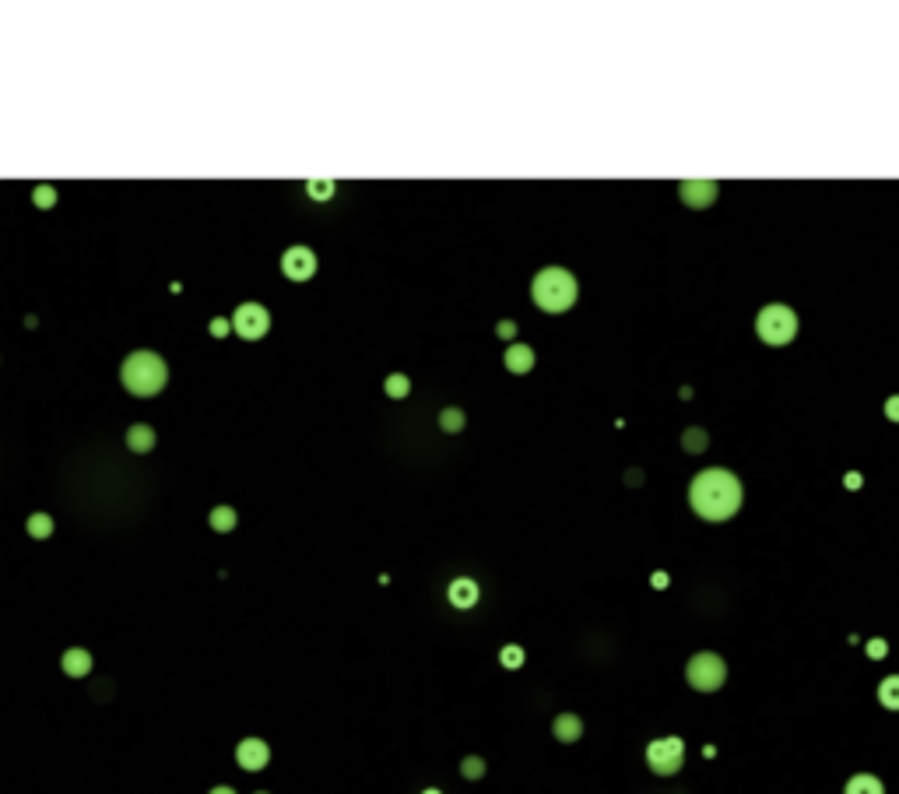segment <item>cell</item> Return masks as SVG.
<instances>
[{"instance_id": "1", "label": "cell", "mask_w": 899, "mask_h": 794, "mask_svg": "<svg viewBox=\"0 0 899 794\" xmlns=\"http://www.w3.org/2000/svg\"><path fill=\"white\" fill-rule=\"evenodd\" d=\"M689 503L703 520H728L741 507V481L724 468H709L692 478Z\"/></svg>"}, {"instance_id": "2", "label": "cell", "mask_w": 899, "mask_h": 794, "mask_svg": "<svg viewBox=\"0 0 899 794\" xmlns=\"http://www.w3.org/2000/svg\"><path fill=\"white\" fill-rule=\"evenodd\" d=\"M120 380H124V387H127L130 394L148 397V394H159L162 387H165L169 369H165L162 355H155V351H134V355H127V362L120 369Z\"/></svg>"}, {"instance_id": "3", "label": "cell", "mask_w": 899, "mask_h": 794, "mask_svg": "<svg viewBox=\"0 0 899 794\" xmlns=\"http://www.w3.org/2000/svg\"><path fill=\"white\" fill-rule=\"evenodd\" d=\"M531 295L534 303L548 310V313H562L577 303V278L566 271V267H545L534 275V285H531Z\"/></svg>"}, {"instance_id": "4", "label": "cell", "mask_w": 899, "mask_h": 794, "mask_svg": "<svg viewBox=\"0 0 899 794\" xmlns=\"http://www.w3.org/2000/svg\"><path fill=\"white\" fill-rule=\"evenodd\" d=\"M755 331H759V338H763L766 345H787V341L794 338V331H798V317H794V310H791V306L773 303V306H766V310H759V317H755Z\"/></svg>"}, {"instance_id": "5", "label": "cell", "mask_w": 899, "mask_h": 794, "mask_svg": "<svg viewBox=\"0 0 899 794\" xmlns=\"http://www.w3.org/2000/svg\"><path fill=\"white\" fill-rule=\"evenodd\" d=\"M685 675H689V686H692V689L713 693V689L724 686L728 668H724V661H720L717 654H696V658L689 661V668H685Z\"/></svg>"}, {"instance_id": "6", "label": "cell", "mask_w": 899, "mask_h": 794, "mask_svg": "<svg viewBox=\"0 0 899 794\" xmlns=\"http://www.w3.org/2000/svg\"><path fill=\"white\" fill-rule=\"evenodd\" d=\"M681 756H685V745H681V738H657V742H650V749H646V762H650V770L653 773H661V777H672L681 770Z\"/></svg>"}, {"instance_id": "7", "label": "cell", "mask_w": 899, "mask_h": 794, "mask_svg": "<svg viewBox=\"0 0 899 794\" xmlns=\"http://www.w3.org/2000/svg\"><path fill=\"white\" fill-rule=\"evenodd\" d=\"M232 327L239 331V338L257 341V338L267 334V327H271V313H267L260 303H243V306L236 310V317H232Z\"/></svg>"}, {"instance_id": "8", "label": "cell", "mask_w": 899, "mask_h": 794, "mask_svg": "<svg viewBox=\"0 0 899 794\" xmlns=\"http://www.w3.org/2000/svg\"><path fill=\"white\" fill-rule=\"evenodd\" d=\"M282 271L289 275L292 282H302V278H310V275L317 271V254L306 250V247H292V250H285V257H282Z\"/></svg>"}, {"instance_id": "9", "label": "cell", "mask_w": 899, "mask_h": 794, "mask_svg": "<svg viewBox=\"0 0 899 794\" xmlns=\"http://www.w3.org/2000/svg\"><path fill=\"white\" fill-rule=\"evenodd\" d=\"M236 760L243 770H250V773H257L267 766L271 760V749H267V742H260V738H246V742H239V749H236Z\"/></svg>"}, {"instance_id": "10", "label": "cell", "mask_w": 899, "mask_h": 794, "mask_svg": "<svg viewBox=\"0 0 899 794\" xmlns=\"http://www.w3.org/2000/svg\"><path fill=\"white\" fill-rule=\"evenodd\" d=\"M450 602L457 604V608H471V604L478 602V584L468 580V576L453 580V584H450Z\"/></svg>"}, {"instance_id": "11", "label": "cell", "mask_w": 899, "mask_h": 794, "mask_svg": "<svg viewBox=\"0 0 899 794\" xmlns=\"http://www.w3.org/2000/svg\"><path fill=\"white\" fill-rule=\"evenodd\" d=\"M64 671L67 675H74V678L88 675V671H92V654H88V650H81V647H70V650L64 654Z\"/></svg>"}, {"instance_id": "12", "label": "cell", "mask_w": 899, "mask_h": 794, "mask_svg": "<svg viewBox=\"0 0 899 794\" xmlns=\"http://www.w3.org/2000/svg\"><path fill=\"white\" fill-rule=\"evenodd\" d=\"M681 197H685L692 208H703V204H709V201L717 197V183H713V180H707V183H685V187H681Z\"/></svg>"}, {"instance_id": "13", "label": "cell", "mask_w": 899, "mask_h": 794, "mask_svg": "<svg viewBox=\"0 0 899 794\" xmlns=\"http://www.w3.org/2000/svg\"><path fill=\"white\" fill-rule=\"evenodd\" d=\"M534 366V349H527V345H510L506 349V369L510 373H527Z\"/></svg>"}, {"instance_id": "14", "label": "cell", "mask_w": 899, "mask_h": 794, "mask_svg": "<svg viewBox=\"0 0 899 794\" xmlns=\"http://www.w3.org/2000/svg\"><path fill=\"white\" fill-rule=\"evenodd\" d=\"M127 446L130 450H137V453L152 450V446H155V429H152V425H130L127 429Z\"/></svg>"}, {"instance_id": "15", "label": "cell", "mask_w": 899, "mask_h": 794, "mask_svg": "<svg viewBox=\"0 0 899 794\" xmlns=\"http://www.w3.org/2000/svg\"><path fill=\"white\" fill-rule=\"evenodd\" d=\"M551 728H555V738H559V742H577L583 724H579L577 714H562V717H555Z\"/></svg>"}, {"instance_id": "16", "label": "cell", "mask_w": 899, "mask_h": 794, "mask_svg": "<svg viewBox=\"0 0 899 794\" xmlns=\"http://www.w3.org/2000/svg\"><path fill=\"white\" fill-rule=\"evenodd\" d=\"M843 794H885V791H882V780H878V777H871V773H857V777H850V780H847V791Z\"/></svg>"}, {"instance_id": "17", "label": "cell", "mask_w": 899, "mask_h": 794, "mask_svg": "<svg viewBox=\"0 0 899 794\" xmlns=\"http://www.w3.org/2000/svg\"><path fill=\"white\" fill-rule=\"evenodd\" d=\"M878 699H882V706L899 710V675H889V678L878 686Z\"/></svg>"}, {"instance_id": "18", "label": "cell", "mask_w": 899, "mask_h": 794, "mask_svg": "<svg viewBox=\"0 0 899 794\" xmlns=\"http://www.w3.org/2000/svg\"><path fill=\"white\" fill-rule=\"evenodd\" d=\"M29 535H32V538H50V535H53V520H50L46 513H32V517H29Z\"/></svg>"}, {"instance_id": "19", "label": "cell", "mask_w": 899, "mask_h": 794, "mask_svg": "<svg viewBox=\"0 0 899 794\" xmlns=\"http://www.w3.org/2000/svg\"><path fill=\"white\" fill-rule=\"evenodd\" d=\"M232 524H236V509L232 507L211 509V528H215V531H232Z\"/></svg>"}, {"instance_id": "20", "label": "cell", "mask_w": 899, "mask_h": 794, "mask_svg": "<svg viewBox=\"0 0 899 794\" xmlns=\"http://www.w3.org/2000/svg\"><path fill=\"white\" fill-rule=\"evenodd\" d=\"M408 390H412V383H408V377H401V373L386 377V394H390V397H404Z\"/></svg>"}, {"instance_id": "21", "label": "cell", "mask_w": 899, "mask_h": 794, "mask_svg": "<svg viewBox=\"0 0 899 794\" xmlns=\"http://www.w3.org/2000/svg\"><path fill=\"white\" fill-rule=\"evenodd\" d=\"M440 425H443L447 433H460V429H464V415L457 412V408H447V412L440 415Z\"/></svg>"}, {"instance_id": "22", "label": "cell", "mask_w": 899, "mask_h": 794, "mask_svg": "<svg viewBox=\"0 0 899 794\" xmlns=\"http://www.w3.org/2000/svg\"><path fill=\"white\" fill-rule=\"evenodd\" d=\"M503 665H506V668H520V665H524V650H520V647H514V643H510V647H503Z\"/></svg>"}, {"instance_id": "23", "label": "cell", "mask_w": 899, "mask_h": 794, "mask_svg": "<svg viewBox=\"0 0 899 794\" xmlns=\"http://www.w3.org/2000/svg\"><path fill=\"white\" fill-rule=\"evenodd\" d=\"M485 773V762L478 760V756H468L464 760V777H482Z\"/></svg>"}, {"instance_id": "24", "label": "cell", "mask_w": 899, "mask_h": 794, "mask_svg": "<svg viewBox=\"0 0 899 794\" xmlns=\"http://www.w3.org/2000/svg\"><path fill=\"white\" fill-rule=\"evenodd\" d=\"M53 201H57V191H53V187H39V191H35V204H39V208H50Z\"/></svg>"}, {"instance_id": "25", "label": "cell", "mask_w": 899, "mask_h": 794, "mask_svg": "<svg viewBox=\"0 0 899 794\" xmlns=\"http://www.w3.org/2000/svg\"><path fill=\"white\" fill-rule=\"evenodd\" d=\"M310 193H313V197H330V193H334V183H330V180H323V183L320 180H313V183H310Z\"/></svg>"}, {"instance_id": "26", "label": "cell", "mask_w": 899, "mask_h": 794, "mask_svg": "<svg viewBox=\"0 0 899 794\" xmlns=\"http://www.w3.org/2000/svg\"><path fill=\"white\" fill-rule=\"evenodd\" d=\"M685 446H689V450H700V446H707V436H703L700 429H689V436H685Z\"/></svg>"}, {"instance_id": "27", "label": "cell", "mask_w": 899, "mask_h": 794, "mask_svg": "<svg viewBox=\"0 0 899 794\" xmlns=\"http://www.w3.org/2000/svg\"><path fill=\"white\" fill-rule=\"evenodd\" d=\"M867 654H875V658H882V654H885V643H882V640H875V643H871V647H867Z\"/></svg>"}, {"instance_id": "28", "label": "cell", "mask_w": 899, "mask_h": 794, "mask_svg": "<svg viewBox=\"0 0 899 794\" xmlns=\"http://www.w3.org/2000/svg\"><path fill=\"white\" fill-rule=\"evenodd\" d=\"M885 412H889V418H899V397L889 401V408H885Z\"/></svg>"}, {"instance_id": "29", "label": "cell", "mask_w": 899, "mask_h": 794, "mask_svg": "<svg viewBox=\"0 0 899 794\" xmlns=\"http://www.w3.org/2000/svg\"><path fill=\"white\" fill-rule=\"evenodd\" d=\"M211 331H215V334H225L228 327H225V320H215V323H211Z\"/></svg>"}, {"instance_id": "30", "label": "cell", "mask_w": 899, "mask_h": 794, "mask_svg": "<svg viewBox=\"0 0 899 794\" xmlns=\"http://www.w3.org/2000/svg\"><path fill=\"white\" fill-rule=\"evenodd\" d=\"M211 794H236V791H232V788H225V784H222V788H211Z\"/></svg>"}, {"instance_id": "31", "label": "cell", "mask_w": 899, "mask_h": 794, "mask_svg": "<svg viewBox=\"0 0 899 794\" xmlns=\"http://www.w3.org/2000/svg\"><path fill=\"white\" fill-rule=\"evenodd\" d=\"M425 794H440V791H425Z\"/></svg>"}, {"instance_id": "32", "label": "cell", "mask_w": 899, "mask_h": 794, "mask_svg": "<svg viewBox=\"0 0 899 794\" xmlns=\"http://www.w3.org/2000/svg\"><path fill=\"white\" fill-rule=\"evenodd\" d=\"M260 794H264V791H260Z\"/></svg>"}]
</instances>
